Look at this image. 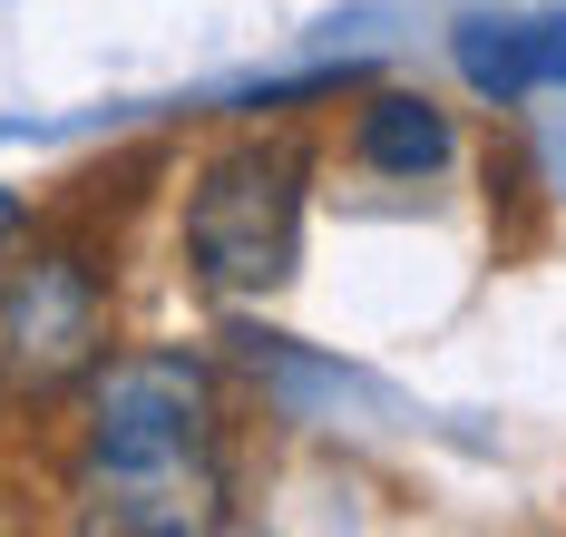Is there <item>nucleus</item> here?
<instances>
[{
	"mask_svg": "<svg viewBox=\"0 0 566 537\" xmlns=\"http://www.w3.org/2000/svg\"><path fill=\"white\" fill-rule=\"evenodd\" d=\"M459 78L479 98H527L566 78V20H459Z\"/></svg>",
	"mask_w": 566,
	"mask_h": 537,
	"instance_id": "obj_4",
	"label": "nucleus"
},
{
	"mask_svg": "<svg viewBox=\"0 0 566 537\" xmlns=\"http://www.w3.org/2000/svg\"><path fill=\"white\" fill-rule=\"evenodd\" d=\"M303 244V147L293 137H234L206 157L186 196V254L216 294H274Z\"/></svg>",
	"mask_w": 566,
	"mask_h": 537,
	"instance_id": "obj_2",
	"label": "nucleus"
},
{
	"mask_svg": "<svg viewBox=\"0 0 566 537\" xmlns=\"http://www.w3.org/2000/svg\"><path fill=\"white\" fill-rule=\"evenodd\" d=\"M78 498L108 528H216V381L186 352H127L88 371Z\"/></svg>",
	"mask_w": 566,
	"mask_h": 537,
	"instance_id": "obj_1",
	"label": "nucleus"
},
{
	"mask_svg": "<svg viewBox=\"0 0 566 537\" xmlns=\"http://www.w3.org/2000/svg\"><path fill=\"white\" fill-rule=\"evenodd\" d=\"M108 352V294L78 254H0V411L88 381Z\"/></svg>",
	"mask_w": 566,
	"mask_h": 537,
	"instance_id": "obj_3",
	"label": "nucleus"
},
{
	"mask_svg": "<svg viewBox=\"0 0 566 537\" xmlns=\"http://www.w3.org/2000/svg\"><path fill=\"white\" fill-rule=\"evenodd\" d=\"M352 157H361L371 177H430V167H450V118H440L430 98L381 88V98L352 118Z\"/></svg>",
	"mask_w": 566,
	"mask_h": 537,
	"instance_id": "obj_5",
	"label": "nucleus"
},
{
	"mask_svg": "<svg viewBox=\"0 0 566 537\" xmlns=\"http://www.w3.org/2000/svg\"><path fill=\"white\" fill-rule=\"evenodd\" d=\"M0 225H10V206H0Z\"/></svg>",
	"mask_w": 566,
	"mask_h": 537,
	"instance_id": "obj_6",
	"label": "nucleus"
}]
</instances>
